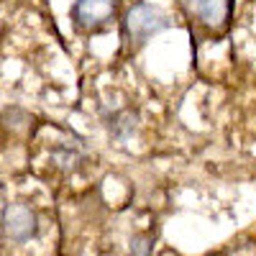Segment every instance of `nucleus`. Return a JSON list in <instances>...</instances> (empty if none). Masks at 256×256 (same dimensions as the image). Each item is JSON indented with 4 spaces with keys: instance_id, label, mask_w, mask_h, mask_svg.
<instances>
[{
    "instance_id": "20e7f679",
    "label": "nucleus",
    "mask_w": 256,
    "mask_h": 256,
    "mask_svg": "<svg viewBox=\"0 0 256 256\" xmlns=\"http://www.w3.org/2000/svg\"><path fill=\"white\" fill-rule=\"evenodd\" d=\"M190 6L192 13L210 28H223L230 18V0H192Z\"/></svg>"
},
{
    "instance_id": "f03ea898",
    "label": "nucleus",
    "mask_w": 256,
    "mask_h": 256,
    "mask_svg": "<svg viewBox=\"0 0 256 256\" xmlns=\"http://www.w3.org/2000/svg\"><path fill=\"white\" fill-rule=\"evenodd\" d=\"M116 16V0H74L72 20L82 31L105 28Z\"/></svg>"
},
{
    "instance_id": "423d86ee",
    "label": "nucleus",
    "mask_w": 256,
    "mask_h": 256,
    "mask_svg": "<svg viewBox=\"0 0 256 256\" xmlns=\"http://www.w3.org/2000/svg\"><path fill=\"white\" fill-rule=\"evenodd\" d=\"M84 156V148L77 141H59V146L54 148V159L59 162V166L72 169L80 164V159Z\"/></svg>"
},
{
    "instance_id": "f257e3e1",
    "label": "nucleus",
    "mask_w": 256,
    "mask_h": 256,
    "mask_svg": "<svg viewBox=\"0 0 256 256\" xmlns=\"http://www.w3.org/2000/svg\"><path fill=\"white\" fill-rule=\"evenodd\" d=\"M164 28H169V18L146 3L134 6L123 20V31H126V38L131 41V46H144L148 38L162 34Z\"/></svg>"
},
{
    "instance_id": "7ed1b4c3",
    "label": "nucleus",
    "mask_w": 256,
    "mask_h": 256,
    "mask_svg": "<svg viewBox=\"0 0 256 256\" xmlns=\"http://www.w3.org/2000/svg\"><path fill=\"white\" fill-rule=\"evenodd\" d=\"M36 212L26 205H10L3 212V230L6 236L16 244H26L36 236Z\"/></svg>"
},
{
    "instance_id": "39448f33",
    "label": "nucleus",
    "mask_w": 256,
    "mask_h": 256,
    "mask_svg": "<svg viewBox=\"0 0 256 256\" xmlns=\"http://www.w3.org/2000/svg\"><path fill=\"white\" fill-rule=\"evenodd\" d=\"M105 126H108V131L116 138L126 141L136 134V113L134 110H113L105 116Z\"/></svg>"
},
{
    "instance_id": "0eeeda50",
    "label": "nucleus",
    "mask_w": 256,
    "mask_h": 256,
    "mask_svg": "<svg viewBox=\"0 0 256 256\" xmlns=\"http://www.w3.org/2000/svg\"><path fill=\"white\" fill-rule=\"evenodd\" d=\"M152 236H134L131 238V256H148L152 254Z\"/></svg>"
}]
</instances>
